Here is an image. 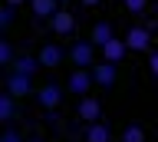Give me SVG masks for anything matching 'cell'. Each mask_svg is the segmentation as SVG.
<instances>
[{
	"label": "cell",
	"instance_id": "1",
	"mask_svg": "<svg viewBox=\"0 0 158 142\" xmlns=\"http://www.w3.org/2000/svg\"><path fill=\"white\" fill-rule=\"evenodd\" d=\"M69 60L73 66H82V70H92L96 66V43L92 40H79L69 46Z\"/></svg>",
	"mask_w": 158,
	"mask_h": 142
},
{
	"label": "cell",
	"instance_id": "2",
	"mask_svg": "<svg viewBox=\"0 0 158 142\" xmlns=\"http://www.w3.org/2000/svg\"><path fill=\"white\" fill-rule=\"evenodd\" d=\"M125 43H128V50H132V53H148V50H152V27H145V23L128 27Z\"/></svg>",
	"mask_w": 158,
	"mask_h": 142
},
{
	"label": "cell",
	"instance_id": "3",
	"mask_svg": "<svg viewBox=\"0 0 158 142\" xmlns=\"http://www.w3.org/2000/svg\"><path fill=\"white\" fill-rule=\"evenodd\" d=\"M96 86V80H92V70H82V66H76V70L69 73L66 80V89L73 93V96H89V89Z\"/></svg>",
	"mask_w": 158,
	"mask_h": 142
},
{
	"label": "cell",
	"instance_id": "4",
	"mask_svg": "<svg viewBox=\"0 0 158 142\" xmlns=\"http://www.w3.org/2000/svg\"><path fill=\"white\" fill-rule=\"evenodd\" d=\"M115 76H118V63L99 60L96 66H92V80H96V86H102V89H109V86H115Z\"/></svg>",
	"mask_w": 158,
	"mask_h": 142
},
{
	"label": "cell",
	"instance_id": "5",
	"mask_svg": "<svg viewBox=\"0 0 158 142\" xmlns=\"http://www.w3.org/2000/svg\"><path fill=\"white\" fill-rule=\"evenodd\" d=\"M33 76H27V73H20V70H10L7 73V93H13L17 99H23V96H30V89H33Z\"/></svg>",
	"mask_w": 158,
	"mask_h": 142
},
{
	"label": "cell",
	"instance_id": "6",
	"mask_svg": "<svg viewBox=\"0 0 158 142\" xmlns=\"http://www.w3.org/2000/svg\"><path fill=\"white\" fill-rule=\"evenodd\" d=\"M79 119L82 122H99L102 119V102H99V96H79Z\"/></svg>",
	"mask_w": 158,
	"mask_h": 142
},
{
	"label": "cell",
	"instance_id": "7",
	"mask_svg": "<svg viewBox=\"0 0 158 142\" xmlns=\"http://www.w3.org/2000/svg\"><path fill=\"white\" fill-rule=\"evenodd\" d=\"M49 30L56 33V37H69V33L76 30V17L69 10H56L53 17H49Z\"/></svg>",
	"mask_w": 158,
	"mask_h": 142
},
{
	"label": "cell",
	"instance_id": "8",
	"mask_svg": "<svg viewBox=\"0 0 158 142\" xmlns=\"http://www.w3.org/2000/svg\"><path fill=\"white\" fill-rule=\"evenodd\" d=\"M36 56H40V63H43L46 70H56L59 63H63V46H59V43H43Z\"/></svg>",
	"mask_w": 158,
	"mask_h": 142
},
{
	"label": "cell",
	"instance_id": "9",
	"mask_svg": "<svg viewBox=\"0 0 158 142\" xmlns=\"http://www.w3.org/2000/svg\"><path fill=\"white\" fill-rule=\"evenodd\" d=\"M36 102L43 106V109H56L59 102H63V89H59V86H53V83H46V86L36 93Z\"/></svg>",
	"mask_w": 158,
	"mask_h": 142
},
{
	"label": "cell",
	"instance_id": "10",
	"mask_svg": "<svg viewBox=\"0 0 158 142\" xmlns=\"http://www.w3.org/2000/svg\"><path fill=\"white\" fill-rule=\"evenodd\" d=\"M125 53H128V43L118 40V37H112V40L102 46V60H109V63H122V60H125Z\"/></svg>",
	"mask_w": 158,
	"mask_h": 142
},
{
	"label": "cell",
	"instance_id": "11",
	"mask_svg": "<svg viewBox=\"0 0 158 142\" xmlns=\"http://www.w3.org/2000/svg\"><path fill=\"white\" fill-rule=\"evenodd\" d=\"M112 139V132H109V126L102 119L99 122H86V142H109Z\"/></svg>",
	"mask_w": 158,
	"mask_h": 142
},
{
	"label": "cell",
	"instance_id": "12",
	"mask_svg": "<svg viewBox=\"0 0 158 142\" xmlns=\"http://www.w3.org/2000/svg\"><path fill=\"white\" fill-rule=\"evenodd\" d=\"M112 37H115V33H112V27H109V23H106V20H99V23H96V27H92V33H89V40L96 43L99 50H102V46H106V43H109V40H112Z\"/></svg>",
	"mask_w": 158,
	"mask_h": 142
},
{
	"label": "cell",
	"instance_id": "13",
	"mask_svg": "<svg viewBox=\"0 0 158 142\" xmlns=\"http://www.w3.org/2000/svg\"><path fill=\"white\" fill-rule=\"evenodd\" d=\"M40 66H43V63H40V56H30V53H20L17 60H13V70L27 73V76H33V73H36Z\"/></svg>",
	"mask_w": 158,
	"mask_h": 142
},
{
	"label": "cell",
	"instance_id": "14",
	"mask_svg": "<svg viewBox=\"0 0 158 142\" xmlns=\"http://www.w3.org/2000/svg\"><path fill=\"white\" fill-rule=\"evenodd\" d=\"M30 10H33V17H53V13L59 10V0H30Z\"/></svg>",
	"mask_w": 158,
	"mask_h": 142
},
{
	"label": "cell",
	"instance_id": "15",
	"mask_svg": "<svg viewBox=\"0 0 158 142\" xmlns=\"http://www.w3.org/2000/svg\"><path fill=\"white\" fill-rule=\"evenodd\" d=\"M0 119L3 122L17 119V96H13V93H3V96H0Z\"/></svg>",
	"mask_w": 158,
	"mask_h": 142
},
{
	"label": "cell",
	"instance_id": "16",
	"mask_svg": "<svg viewBox=\"0 0 158 142\" xmlns=\"http://www.w3.org/2000/svg\"><path fill=\"white\" fill-rule=\"evenodd\" d=\"M122 142H145V129H142L138 122L125 126V132H122Z\"/></svg>",
	"mask_w": 158,
	"mask_h": 142
},
{
	"label": "cell",
	"instance_id": "17",
	"mask_svg": "<svg viewBox=\"0 0 158 142\" xmlns=\"http://www.w3.org/2000/svg\"><path fill=\"white\" fill-rule=\"evenodd\" d=\"M122 7H125V13H132V17H142V13L148 10V0H122Z\"/></svg>",
	"mask_w": 158,
	"mask_h": 142
},
{
	"label": "cell",
	"instance_id": "18",
	"mask_svg": "<svg viewBox=\"0 0 158 142\" xmlns=\"http://www.w3.org/2000/svg\"><path fill=\"white\" fill-rule=\"evenodd\" d=\"M13 60H17V50H13L10 40H3L0 43V63H3V66H13Z\"/></svg>",
	"mask_w": 158,
	"mask_h": 142
},
{
	"label": "cell",
	"instance_id": "19",
	"mask_svg": "<svg viewBox=\"0 0 158 142\" xmlns=\"http://www.w3.org/2000/svg\"><path fill=\"white\" fill-rule=\"evenodd\" d=\"M0 142H23V136H20V129H13V122H7V126H3Z\"/></svg>",
	"mask_w": 158,
	"mask_h": 142
},
{
	"label": "cell",
	"instance_id": "20",
	"mask_svg": "<svg viewBox=\"0 0 158 142\" xmlns=\"http://www.w3.org/2000/svg\"><path fill=\"white\" fill-rule=\"evenodd\" d=\"M13 10H17V7L3 3V10H0V27H10V23H13Z\"/></svg>",
	"mask_w": 158,
	"mask_h": 142
},
{
	"label": "cell",
	"instance_id": "21",
	"mask_svg": "<svg viewBox=\"0 0 158 142\" xmlns=\"http://www.w3.org/2000/svg\"><path fill=\"white\" fill-rule=\"evenodd\" d=\"M148 70H152V76L158 80V50H148Z\"/></svg>",
	"mask_w": 158,
	"mask_h": 142
},
{
	"label": "cell",
	"instance_id": "22",
	"mask_svg": "<svg viewBox=\"0 0 158 142\" xmlns=\"http://www.w3.org/2000/svg\"><path fill=\"white\" fill-rule=\"evenodd\" d=\"M79 3H82V7H99L102 0H79Z\"/></svg>",
	"mask_w": 158,
	"mask_h": 142
},
{
	"label": "cell",
	"instance_id": "23",
	"mask_svg": "<svg viewBox=\"0 0 158 142\" xmlns=\"http://www.w3.org/2000/svg\"><path fill=\"white\" fill-rule=\"evenodd\" d=\"M3 3H10V7H20V3H27V0H3Z\"/></svg>",
	"mask_w": 158,
	"mask_h": 142
},
{
	"label": "cell",
	"instance_id": "24",
	"mask_svg": "<svg viewBox=\"0 0 158 142\" xmlns=\"http://www.w3.org/2000/svg\"><path fill=\"white\" fill-rule=\"evenodd\" d=\"M59 3H69V0H59Z\"/></svg>",
	"mask_w": 158,
	"mask_h": 142
}]
</instances>
